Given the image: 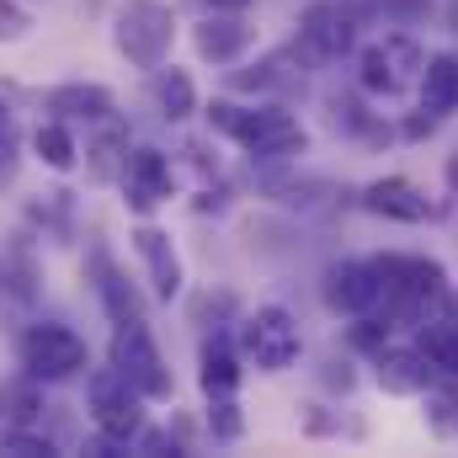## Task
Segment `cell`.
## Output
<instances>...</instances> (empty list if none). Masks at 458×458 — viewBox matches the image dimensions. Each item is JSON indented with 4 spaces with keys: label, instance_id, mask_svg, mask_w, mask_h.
<instances>
[{
    "label": "cell",
    "instance_id": "1",
    "mask_svg": "<svg viewBox=\"0 0 458 458\" xmlns=\"http://www.w3.org/2000/svg\"><path fill=\"white\" fill-rule=\"evenodd\" d=\"M208 123H214L219 133H229L240 149H250V155H293V149H304V128L283 113V107H234V102H214Z\"/></svg>",
    "mask_w": 458,
    "mask_h": 458
},
{
    "label": "cell",
    "instance_id": "2",
    "mask_svg": "<svg viewBox=\"0 0 458 458\" xmlns=\"http://www.w3.org/2000/svg\"><path fill=\"white\" fill-rule=\"evenodd\" d=\"M171 43H176V16L165 0H128L117 11V54L128 64L155 70V64H165Z\"/></svg>",
    "mask_w": 458,
    "mask_h": 458
},
{
    "label": "cell",
    "instance_id": "3",
    "mask_svg": "<svg viewBox=\"0 0 458 458\" xmlns=\"http://www.w3.org/2000/svg\"><path fill=\"white\" fill-rule=\"evenodd\" d=\"M113 368L144 394V400H165L176 384H171V368H165V357H160V346L149 336V326L139 320V315H128V320H117L113 326Z\"/></svg>",
    "mask_w": 458,
    "mask_h": 458
},
{
    "label": "cell",
    "instance_id": "4",
    "mask_svg": "<svg viewBox=\"0 0 458 458\" xmlns=\"http://www.w3.org/2000/svg\"><path fill=\"white\" fill-rule=\"evenodd\" d=\"M86 400H91V421H97V432H102L107 443H133V437L144 432V394L117 373L113 362L91 373Z\"/></svg>",
    "mask_w": 458,
    "mask_h": 458
},
{
    "label": "cell",
    "instance_id": "5",
    "mask_svg": "<svg viewBox=\"0 0 458 458\" xmlns=\"http://www.w3.org/2000/svg\"><path fill=\"white\" fill-rule=\"evenodd\" d=\"M378 267V304H389L394 320H421L427 315V299L443 293V267L437 261H416V256H384L373 261Z\"/></svg>",
    "mask_w": 458,
    "mask_h": 458
},
{
    "label": "cell",
    "instance_id": "6",
    "mask_svg": "<svg viewBox=\"0 0 458 458\" xmlns=\"http://www.w3.org/2000/svg\"><path fill=\"white\" fill-rule=\"evenodd\" d=\"M86 362H91V352H86V342L70 326H59V320L27 326V336H21V368H27V378L59 384V378H75Z\"/></svg>",
    "mask_w": 458,
    "mask_h": 458
},
{
    "label": "cell",
    "instance_id": "7",
    "mask_svg": "<svg viewBox=\"0 0 458 458\" xmlns=\"http://www.w3.org/2000/svg\"><path fill=\"white\" fill-rule=\"evenodd\" d=\"M245 352H250V357H256V368H267V373L293 368V362H299V352H304L299 320H293L283 304L256 310V315L245 320Z\"/></svg>",
    "mask_w": 458,
    "mask_h": 458
},
{
    "label": "cell",
    "instance_id": "8",
    "mask_svg": "<svg viewBox=\"0 0 458 458\" xmlns=\"http://www.w3.org/2000/svg\"><path fill=\"white\" fill-rule=\"evenodd\" d=\"M123 198H128L133 214L160 208L171 198V160L160 149H149V144L133 149V155H123Z\"/></svg>",
    "mask_w": 458,
    "mask_h": 458
},
{
    "label": "cell",
    "instance_id": "9",
    "mask_svg": "<svg viewBox=\"0 0 458 458\" xmlns=\"http://www.w3.org/2000/svg\"><path fill=\"white\" fill-rule=\"evenodd\" d=\"M421 48L411 38H384L362 54V86L368 91H400L411 75H421Z\"/></svg>",
    "mask_w": 458,
    "mask_h": 458
},
{
    "label": "cell",
    "instance_id": "10",
    "mask_svg": "<svg viewBox=\"0 0 458 458\" xmlns=\"http://www.w3.org/2000/svg\"><path fill=\"white\" fill-rule=\"evenodd\" d=\"M378 293H384V283H378V267L373 261H342V267L326 272V304L342 310V315L378 310Z\"/></svg>",
    "mask_w": 458,
    "mask_h": 458
},
{
    "label": "cell",
    "instance_id": "11",
    "mask_svg": "<svg viewBox=\"0 0 458 458\" xmlns=\"http://www.w3.org/2000/svg\"><path fill=\"white\" fill-rule=\"evenodd\" d=\"M362 203H368L373 214H384V219H400V225H421V219L432 214L427 192H421L416 182H405V176H384V182H373V187L362 192Z\"/></svg>",
    "mask_w": 458,
    "mask_h": 458
},
{
    "label": "cell",
    "instance_id": "12",
    "mask_svg": "<svg viewBox=\"0 0 458 458\" xmlns=\"http://www.w3.org/2000/svg\"><path fill=\"white\" fill-rule=\"evenodd\" d=\"M133 250L144 256L155 293H160V299H176V293H182V261H176L171 234H165V229H155V225H144L139 234H133Z\"/></svg>",
    "mask_w": 458,
    "mask_h": 458
},
{
    "label": "cell",
    "instance_id": "13",
    "mask_svg": "<svg viewBox=\"0 0 458 458\" xmlns=\"http://www.w3.org/2000/svg\"><path fill=\"white\" fill-rule=\"evenodd\" d=\"M48 113L59 117V123H107L113 117V91L107 86L70 81V86H54L48 91Z\"/></svg>",
    "mask_w": 458,
    "mask_h": 458
},
{
    "label": "cell",
    "instance_id": "14",
    "mask_svg": "<svg viewBox=\"0 0 458 458\" xmlns=\"http://www.w3.org/2000/svg\"><path fill=\"white\" fill-rule=\"evenodd\" d=\"M427 378H432V362L427 352H384L378 357V384L394 389V394H427Z\"/></svg>",
    "mask_w": 458,
    "mask_h": 458
},
{
    "label": "cell",
    "instance_id": "15",
    "mask_svg": "<svg viewBox=\"0 0 458 458\" xmlns=\"http://www.w3.org/2000/svg\"><path fill=\"white\" fill-rule=\"evenodd\" d=\"M421 102L432 117L458 113V54H437L421 64Z\"/></svg>",
    "mask_w": 458,
    "mask_h": 458
},
{
    "label": "cell",
    "instance_id": "16",
    "mask_svg": "<svg viewBox=\"0 0 458 458\" xmlns=\"http://www.w3.org/2000/svg\"><path fill=\"white\" fill-rule=\"evenodd\" d=\"M245 48H250V27H245V21H234V16H208V21L198 27V54H203V59H214V64L240 59Z\"/></svg>",
    "mask_w": 458,
    "mask_h": 458
},
{
    "label": "cell",
    "instance_id": "17",
    "mask_svg": "<svg viewBox=\"0 0 458 458\" xmlns=\"http://www.w3.org/2000/svg\"><path fill=\"white\" fill-rule=\"evenodd\" d=\"M304 38H310V48H315L320 59H336V54L352 48V27H346V16L336 11V5H310Z\"/></svg>",
    "mask_w": 458,
    "mask_h": 458
},
{
    "label": "cell",
    "instance_id": "18",
    "mask_svg": "<svg viewBox=\"0 0 458 458\" xmlns=\"http://www.w3.org/2000/svg\"><path fill=\"white\" fill-rule=\"evenodd\" d=\"M155 102H160V113L171 117V123H182V117H192L198 107V86H192V75L187 70H165V64H155Z\"/></svg>",
    "mask_w": 458,
    "mask_h": 458
},
{
    "label": "cell",
    "instance_id": "19",
    "mask_svg": "<svg viewBox=\"0 0 458 458\" xmlns=\"http://www.w3.org/2000/svg\"><path fill=\"white\" fill-rule=\"evenodd\" d=\"M421 352H427V362L432 368H443L448 378H458V326L448 320H421Z\"/></svg>",
    "mask_w": 458,
    "mask_h": 458
},
{
    "label": "cell",
    "instance_id": "20",
    "mask_svg": "<svg viewBox=\"0 0 458 458\" xmlns=\"http://www.w3.org/2000/svg\"><path fill=\"white\" fill-rule=\"evenodd\" d=\"M234 384H240L234 352H229L225 342L203 346V394H208V400H219V394H234Z\"/></svg>",
    "mask_w": 458,
    "mask_h": 458
},
{
    "label": "cell",
    "instance_id": "21",
    "mask_svg": "<svg viewBox=\"0 0 458 458\" xmlns=\"http://www.w3.org/2000/svg\"><path fill=\"white\" fill-rule=\"evenodd\" d=\"M32 149H38V160H43L48 171H70V165H75V139H70V128H64L59 117L32 133Z\"/></svg>",
    "mask_w": 458,
    "mask_h": 458
},
{
    "label": "cell",
    "instance_id": "22",
    "mask_svg": "<svg viewBox=\"0 0 458 458\" xmlns=\"http://www.w3.org/2000/svg\"><path fill=\"white\" fill-rule=\"evenodd\" d=\"M97 288H102V304H107V315H113V320H128V315H139V299H133V288L117 277L107 261H102V283H97Z\"/></svg>",
    "mask_w": 458,
    "mask_h": 458
},
{
    "label": "cell",
    "instance_id": "23",
    "mask_svg": "<svg viewBox=\"0 0 458 458\" xmlns=\"http://www.w3.org/2000/svg\"><path fill=\"white\" fill-rule=\"evenodd\" d=\"M427 405H432V411H427V421H432L443 437H458V389H432V394H427Z\"/></svg>",
    "mask_w": 458,
    "mask_h": 458
},
{
    "label": "cell",
    "instance_id": "24",
    "mask_svg": "<svg viewBox=\"0 0 458 458\" xmlns=\"http://www.w3.org/2000/svg\"><path fill=\"white\" fill-rule=\"evenodd\" d=\"M16 144H21V128H16V113L11 102H0V176L16 165Z\"/></svg>",
    "mask_w": 458,
    "mask_h": 458
},
{
    "label": "cell",
    "instance_id": "25",
    "mask_svg": "<svg viewBox=\"0 0 458 458\" xmlns=\"http://www.w3.org/2000/svg\"><path fill=\"white\" fill-rule=\"evenodd\" d=\"M234 411H240V405H234V394H219V400H214V432H219L225 443L240 437V416H234Z\"/></svg>",
    "mask_w": 458,
    "mask_h": 458
},
{
    "label": "cell",
    "instance_id": "26",
    "mask_svg": "<svg viewBox=\"0 0 458 458\" xmlns=\"http://www.w3.org/2000/svg\"><path fill=\"white\" fill-rule=\"evenodd\" d=\"M5 454H21V458L54 454V443H48V437H38V432H11V437H5Z\"/></svg>",
    "mask_w": 458,
    "mask_h": 458
},
{
    "label": "cell",
    "instance_id": "27",
    "mask_svg": "<svg viewBox=\"0 0 458 458\" xmlns=\"http://www.w3.org/2000/svg\"><path fill=\"white\" fill-rule=\"evenodd\" d=\"M21 32H27V16L11 0H0V38H21Z\"/></svg>",
    "mask_w": 458,
    "mask_h": 458
}]
</instances>
